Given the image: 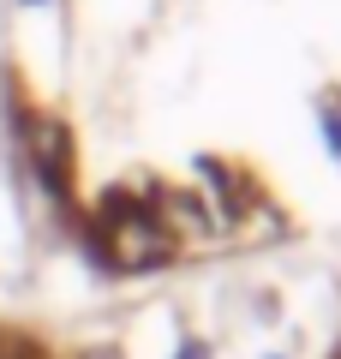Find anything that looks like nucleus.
Wrapping results in <instances>:
<instances>
[{
	"label": "nucleus",
	"mask_w": 341,
	"mask_h": 359,
	"mask_svg": "<svg viewBox=\"0 0 341 359\" xmlns=\"http://www.w3.org/2000/svg\"><path fill=\"white\" fill-rule=\"evenodd\" d=\"M108 252H114V264H120V269H144L150 257H162V233H156L150 222H120Z\"/></svg>",
	"instance_id": "1"
}]
</instances>
